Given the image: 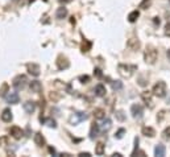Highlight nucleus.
Returning a JSON list of instances; mask_svg holds the SVG:
<instances>
[{
    "label": "nucleus",
    "mask_w": 170,
    "mask_h": 157,
    "mask_svg": "<svg viewBox=\"0 0 170 157\" xmlns=\"http://www.w3.org/2000/svg\"><path fill=\"white\" fill-rule=\"evenodd\" d=\"M71 0H61V3H70Z\"/></svg>",
    "instance_id": "nucleus-42"
},
{
    "label": "nucleus",
    "mask_w": 170,
    "mask_h": 157,
    "mask_svg": "<svg viewBox=\"0 0 170 157\" xmlns=\"http://www.w3.org/2000/svg\"><path fill=\"white\" fill-rule=\"evenodd\" d=\"M104 151H106V145L103 143H98L95 145V155L102 156V155H104Z\"/></svg>",
    "instance_id": "nucleus-20"
},
{
    "label": "nucleus",
    "mask_w": 170,
    "mask_h": 157,
    "mask_svg": "<svg viewBox=\"0 0 170 157\" xmlns=\"http://www.w3.org/2000/svg\"><path fill=\"white\" fill-rule=\"evenodd\" d=\"M91 46H92V44H91L88 40H85V41L82 42V45H81V50L83 52V53H87V52L91 50Z\"/></svg>",
    "instance_id": "nucleus-23"
},
{
    "label": "nucleus",
    "mask_w": 170,
    "mask_h": 157,
    "mask_svg": "<svg viewBox=\"0 0 170 157\" xmlns=\"http://www.w3.org/2000/svg\"><path fill=\"white\" fill-rule=\"evenodd\" d=\"M26 82H28L26 75H17V77L13 79L12 84H13V87H16L17 90H20V88H24V87H25Z\"/></svg>",
    "instance_id": "nucleus-4"
},
{
    "label": "nucleus",
    "mask_w": 170,
    "mask_h": 157,
    "mask_svg": "<svg viewBox=\"0 0 170 157\" xmlns=\"http://www.w3.org/2000/svg\"><path fill=\"white\" fill-rule=\"evenodd\" d=\"M94 92H95V95H96V96H104L107 91H106V87L103 86L102 83H99V84H96V86H95Z\"/></svg>",
    "instance_id": "nucleus-14"
},
{
    "label": "nucleus",
    "mask_w": 170,
    "mask_h": 157,
    "mask_svg": "<svg viewBox=\"0 0 170 157\" xmlns=\"http://www.w3.org/2000/svg\"><path fill=\"white\" fill-rule=\"evenodd\" d=\"M124 134H125V130H124V128H120V130L115 134V137H116V139H121L123 136H124Z\"/></svg>",
    "instance_id": "nucleus-32"
},
{
    "label": "nucleus",
    "mask_w": 170,
    "mask_h": 157,
    "mask_svg": "<svg viewBox=\"0 0 170 157\" xmlns=\"http://www.w3.org/2000/svg\"><path fill=\"white\" fill-rule=\"evenodd\" d=\"M94 118L98 120H103L106 118V111L103 110V108H96V110L94 111Z\"/></svg>",
    "instance_id": "nucleus-19"
},
{
    "label": "nucleus",
    "mask_w": 170,
    "mask_h": 157,
    "mask_svg": "<svg viewBox=\"0 0 170 157\" xmlns=\"http://www.w3.org/2000/svg\"><path fill=\"white\" fill-rule=\"evenodd\" d=\"M7 92H8V84L4 83L2 86V88H0V96H5Z\"/></svg>",
    "instance_id": "nucleus-30"
},
{
    "label": "nucleus",
    "mask_w": 170,
    "mask_h": 157,
    "mask_svg": "<svg viewBox=\"0 0 170 157\" xmlns=\"http://www.w3.org/2000/svg\"><path fill=\"white\" fill-rule=\"evenodd\" d=\"M98 134H99V126L96 123H94L90 130V139H95L98 136Z\"/></svg>",
    "instance_id": "nucleus-21"
},
{
    "label": "nucleus",
    "mask_w": 170,
    "mask_h": 157,
    "mask_svg": "<svg viewBox=\"0 0 170 157\" xmlns=\"http://www.w3.org/2000/svg\"><path fill=\"white\" fill-rule=\"evenodd\" d=\"M112 88H113V90H121V88H123V83L120 82V80H113V82H112Z\"/></svg>",
    "instance_id": "nucleus-27"
},
{
    "label": "nucleus",
    "mask_w": 170,
    "mask_h": 157,
    "mask_svg": "<svg viewBox=\"0 0 170 157\" xmlns=\"http://www.w3.org/2000/svg\"><path fill=\"white\" fill-rule=\"evenodd\" d=\"M138 16H140V12H138V11H132L128 15V21L129 23H134L138 19Z\"/></svg>",
    "instance_id": "nucleus-25"
},
{
    "label": "nucleus",
    "mask_w": 170,
    "mask_h": 157,
    "mask_svg": "<svg viewBox=\"0 0 170 157\" xmlns=\"http://www.w3.org/2000/svg\"><path fill=\"white\" fill-rule=\"evenodd\" d=\"M28 2H29V3H32V2H34V0H28Z\"/></svg>",
    "instance_id": "nucleus-44"
},
{
    "label": "nucleus",
    "mask_w": 170,
    "mask_h": 157,
    "mask_svg": "<svg viewBox=\"0 0 170 157\" xmlns=\"http://www.w3.org/2000/svg\"><path fill=\"white\" fill-rule=\"evenodd\" d=\"M5 99H7V102H8V103L16 104V103H19L20 96H19V94H17L16 91H8L7 94H5Z\"/></svg>",
    "instance_id": "nucleus-7"
},
{
    "label": "nucleus",
    "mask_w": 170,
    "mask_h": 157,
    "mask_svg": "<svg viewBox=\"0 0 170 157\" xmlns=\"http://www.w3.org/2000/svg\"><path fill=\"white\" fill-rule=\"evenodd\" d=\"M29 87H30L32 92H36V94L41 92V90H42V84H41V82H38V80H32Z\"/></svg>",
    "instance_id": "nucleus-12"
},
{
    "label": "nucleus",
    "mask_w": 170,
    "mask_h": 157,
    "mask_svg": "<svg viewBox=\"0 0 170 157\" xmlns=\"http://www.w3.org/2000/svg\"><path fill=\"white\" fill-rule=\"evenodd\" d=\"M115 115H116V119L120 120V122H124L125 120V115H124V112L123 111H116V114Z\"/></svg>",
    "instance_id": "nucleus-29"
},
{
    "label": "nucleus",
    "mask_w": 170,
    "mask_h": 157,
    "mask_svg": "<svg viewBox=\"0 0 170 157\" xmlns=\"http://www.w3.org/2000/svg\"><path fill=\"white\" fill-rule=\"evenodd\" d=\"M49 96H50V99H51V100H54V102H57V100H59V98H61L59 95H57V92H55V91H54V92L51 91Z\"/></svg>",
    "instance_id": "nucleus-33"
},
{
    "label": "nucleus",
    "mask_w": 170,
    "mask_h": 157,
    "mask_svg": "<svg viewBox=\"0 0 170 157\" xmlns=\"http://www.w3.org/2000/svg\"><path fill=\"white\" fill-rule=\"evenodd\" d=\"M169 2H170V0H169Z\"/></svg>",
    "instance_id": "nucleus-45"
},
{
    "label": "nucleus",
    "mask_w": 170,
    "mask_h": 157,
    "mask_svg": "<svg viewBox=\"0 0 170 157\" xmlns=\"http://www.w3.org/2000/svg\"><path fill=\"white\" fill-rule=\"evenodd\" d=\"M150 5V0H142V2L140 3V8H142V9H146V8H148Z\"/></svg>",
    "instance_id": "nucleus-31"
},
{
    "label": "nucleus",
    "mask_w": 170,
    "mask_h": 157,
    "mask_svg": "<svg viewBox=\"0 0 170 157\" xmlns=\"http://www.w3.org/2000/svg\"><path fill=\"white\" fill-rule=\"evenodd\" d=\"M164 137L165 139H170V127H168L166 130L164 131Z\"/></svg>",
    "instance_id": "nucleus-37"
},
{
    "label": "nucleus",
    "mask_w": 170,
    "mask_h": 157,
    "mask_svg": "<svg viewBox=\"0 0 170 157\" xmlns=\"http://www.w3.org/2000/svg\"><path fill=\"white\" fill-rule=\"evenodd\" d=\"M166 55H168V58H169V61H170V49L166 52Z\"/></svg>",
    "instance_id": "nucleus-41"
},
{
    "label": "nucleus",
    "mask_w": 170,
    "mask_h": 157,
    "mask_svg": "<svg viewBox=\"0 0 170 157\" xmlns=\"http://www.w3.org/2000/svg\"><path fill=\"white\" fill-rule=\"evenodd\" d=\"M141 98L142 100L145 102L146 106H149V108H153V100H152V92L149 91H144L141 94Z\"/></svg>",
    "instance_id": "nucleus-8"
},
{
    "label": "nucleus",
    "mask_w": 170,
    "mask_h": 157,
    "mask_svg": "<svg viewBox=\"0 0 170 157\" xmlns=\"http://www.w3.org/2000/svg\"><path fill=\"white\" fill-rule=\"evenodd\" d=\"M79 156H86V157H90L91 155H90V153H87V152H86V153H83V152H82V153H79Z\"/></svg>",
    "instance_id": "nucleus-40"
},
{
    "label": "nucleus",
    "mask_w": 170,
    "mask_h": 157,
    "mask_svg": "<svg viewBox=\"0 0 170 157\" xmlns=\"http://www.w3.org/2000/svg\"><path fill=\"white\" fill-rule=\"evenodd\" d=\"M165 36L170 37V24H169V23L165 25Z\"/></svg>",
    "instance_id": "nucleus-36"
},
{
    "label": "nucleus",
    "mask_w": 170,
    "mask_h": 157,
    "mask_svg": "<svg viewBox=\"0 0 170 157\" xmlns=\"http://www.w3.org/2000/svg\"><path fill=\"white\" fill-rule=\"evenodd\" d=\"M9 134H11V136L13 139H16V140H19V139H21L23 137V130L20 127H12L11 130H9Z\"/></svg>",
    "instance_id": "nucleus-10"
},
{
    "label": "nucleus",
    "mask_w": 170,
    "mask_h": 157,
    "mask_svg": "<svg viewBox=\"0 0 170 157\" xmlns=\"http://www.w3.org/2000/svg\"><path fill=\"white\" fill-rule=\"evenodd\" d=\"M153 95L158 96V98H164L165 94H166V83L162 82V80H160V82H157L156 84H154L153 87Z\"/></svg>",
    "instance_id": "nucleus-3"
},
{
    "label": "nucleus",
    "mask_w": 170,
    "mask_h": 157,
    "mask_svg": "<svg viewBox=\"0 0 170 157\" xmlns=\"http://www.w3.org/2000/svg\"><path fill=\"white\" fill-rule=\"evenodd\" d=\"M66 16H67V8H65V7H59L57 9V12H55V17L59 19V20L65 19Z\"/></svg>",
    "instance_id": "nucleus-17"
},
{
    "label": "nucleus",
    "mask_w": 170,
    "mask_h": 157,
    "mask_svg": "<svg viewBox=\"0 0 170 157\" xmlns=\"http://www.w3.org/2000/svg\"><path fill=\"white\" fill-rule=\"evenodd\" d=\"M69 66H70L69 59H67L65 55H58V58H57V67L58 69L59 70H65Z\"/></svg>",
    "instance_id": "nucleus-6"
},
{
    "label": "nucleus",
    "mask_w": 170,
    "mask_h": 157,
    "mask_svg": "<svg viewBox=\"0 0 170 157\" xmlns=\"http://www.w3.org/2000/svg\"><path fill=\"white\" fill-rule=\"evenodd\" d=\"M49 152H50L51 155H55V149H54L53 147H49Z\"/></svg>",
    "instance_id": "nucleus-39"
},
{
    "label": "nucleus",
    "mask_w": 170,
    "mask_h": 157,
    "mask_svg": "<svg viewBox=\"0 0 170 157\" xmlns=\"http://www.w3.org/2000/svg\"><path fill=\"white\" fill-rule=\"evenodd\" d=\"M103 120H104V119H103ZM111 126H112V122H111L109 119H106L104 122H103V124H102V130L108 131L109 128H111Z\"/></svg>",
    "instance_id": "nucleus-26"
},
{
    "label": "nucleus",
    "mask_w": 170,
    "mask_h": 157,
    "mask_svg": "<svg viewBox=\"0 0 170 157\" xmlns=\"http://www.w3.org/2000/svg\"><path fill=\"white\" fill-rule=\"evenodd\" d=\"M0 145H3V147L8 145V137H7V136H3V137H0Z\"/></svg>",
    "instance_id": "nucleus-34"
},
{
    "label": "nucleus",
    "mask_w": 170,
    "mask_h": 157,
    "mask_svg": "<svg viewBox=\"0 0 170 157\" xmlns=\"http://www.w3.org/2000/svg\"><path fill=\"white\" fill-rule=\"evenodd\" d=\"M87 118H88V115L85 114V112H77V114H74V116L71 118V123L77 124L79 122H83V120H86Z\"/></svg>",
    "instance_id": "nucleus-9"
},
{
    "label": "nucleus",
    "mask_w": 170,
    "mask_h": 157,
    "mask_svg": "<svg viewBox=\"0 0 170 157\" xmlns=\"http://www.w3.org/2000/svg\"><path fill=\"white\" fill-rule=\"evenodd\" d=\"M34 110H36V103L34 102L28 100V102L24 103V111H25L26 114H33Z\"/></svg>",
    "instance_id": "nucleus-13"
},
{
    "label": "nucleus",
    "mask_w": 170,
    "mask_h": 157,
    "mask_svg": "<svg viewBox=\"0 0 170 157\" xmlns=\"http://www.w3.org/2000/svg\"><path fill=\"white\" fill-rule=\"evenodd\" d=\"M142 135L153 137V136H156V131H154V128H152V127H144L142 128Z\"/></svg>",
    "instance_id": "nucleus-22"
},
{
    "label": "nucleus",
    "mask_w": 170,
    "mask_h": 157,
    "mask_svg": "<svg viewBox=\"0 0 170 157\" xmlns=\"http://www.w3.org/2000/svg\"><path fill=\"white\" fill-rule=\"evenodd\" d=\"M95 75L100 78V77H102V70H100V69H95Z\"/></svg>",
    "instance_id": "nucleus-38"
},
{
    "label": "nucleus",
    "mask_w": 170,
    "mask_h": 157,
    "mask_svg": "<svg viewBox=\"0 0 170 157\" xmlns=\"http://www.w3.org/2000/svg\"><path fill=\"white\" fill-rule=\"evenodd\" d=\"M157 57H158V52L154 46H148L144 52V59L146 63L149 65H153L154 62L157 61Z\"/></svg>",
    "instance_id": "nucleus-1"
},
{
    "label": "nucleus",
    "mask_w": 170,
    "mask_h": 157,
    "mask_svg": "<svg viewBox=\"0 0 170 157\" xmlns=\"http://www.w3.org/2000/svg\"><path fill=\"white\" fill-rule=\"evenodd\" d=\"M40 66L37 65V63H29L28 65V73L32 74V75H34V77H38L40 75Z\"/></svg>",
    "instance_id": "nucleus-11"
},
{
    "label": "nucleus",
    "mask_w": 170,
    "mask_h": 157,
    "mask_svg": "<svg viewBox=\"0 0 170 157\" xmlns=\"http://www.w3.org/2000/svg\"><path fill=\"white\" fill-rule=\"evenodd\" d=\"M79 80H81L82 83H87L90 80V77L88 75H82V77H79Z\"/></svg>",
    "instance_id": "nucleus-35"
},
{
    "label": "nucleus",
    "mask_w": 170,
    "mask_h": 157,
    "mask_svg": "<svg viewBox=\"0 0 170 157\" xmlns=\"http://www.w3.org/2000/svg\"><path fill=\"white\" fill-rule=\"evenodd\" d=\"M113 156H115V157H121L120 153H113Z\"/></svg>",
    "instance_id": "nucleus-43"
},
{
    "label": "nucleus",
    "mask_w": 170,
    "mask_h": 157,
    "mask_svg": "<svg viewBox=\"0 0 170 157\" xmlns=\"http://www.w3.org/2000/svg\"><path fill=\"white\" fill-rule=\"evenodd\" d=\"M2 120H3V122H5V123H8V122H11V120H12V112H11L9 108L3 110V112H2Z\"/></svg>",
    "instance_id": "nucleus-16"
},
{
    "label": "nucleus",
    "mask_w": 170,
    "mask_h": 157,
    "mask_svg": "<svg viewBox=\"0 0 170 157\" xmlns=\"http://www.w3.org/2000/svg\"><path fill=\"white\" fill-rule=\"evenodd\" d=\"M165 153H166V149H165V147L162 145V144H158V145H156V148H154V156L164 157Z\"/></svg>",
    "instance_id": "nucleus-15"
},
{
    "label": "nucleus",
    "mask_w": 170,
    "mask_h": 157,
    "mask_svg": "<svg viewBox=\"0 0 170 157\" xmlns=\"http://www.w3.org/2000/svg\"><path fill=\"white\" fill-rule=\"evenodd\" d=\"M127 45H128V48H129V49H132V50L140 49V41H138V40H136V38H130Z\"/></svg>",
    "instance_id": "nucleus-18"
},
{
    "label": "nucleus",
    "mask_w": 170,
    "mask_h": 157,
    "mask_svg": "<svg viewBox=\"0 0 170 157\" xmlns=\"http://www.w3.org/2000/svg\"><path fill=\"white\" fill-rule=\"evenodd\" d=\"M119 70V74L121 75V77H127L129 78L130 75L133 74V71L136 70V66H129V65H124V63H120L117 67Z\"/></svg>",
    "instance_id": "nucleus-2"
},
{
    "label": "nucleus",
    "mask_w": 170,
    "mask_h": 157,
    "mask_svg": "<svg viewBox=\"0 0 170 157\" xmlns=\"http://www.w3.org/2000/svg\"><path fill=\"white\" fill-rule=\"evenodd\" d=\"M130 114H132L133 118L140 119L142 116V114H144V108H142L141 104L134 103V104H132V107H130Z\"/></svg>",
    "instance_id": "nucleus-5"
},
{
    "label": "nucleus",
    "mask_w": 170,
    "mask_h": 157,
    "mask_svg": "<svg viewBox=\"0 0 170 157\" xmlns=\"http://www.w3.org/2000/svg\"><path fill=\"white\" fill-rule=\"evenodd\" d=\"M34 143H36V145L42 147L43 144H45V139H43V136L41 134H36L34 135Z\"/></svg>",
    "instance_id": "nucleus-24"
},
{
    "label": "nucleus",
    "mask_w": 170,
    "mask_h": 157,
    "mask_svg": "<svg viewBox=\"0 0 170 157\" xmlns=\"http://www.w3.org/2000/svg\"><path fill=\"white\" fill-rule=\"evenodd\" d=\"M45 123H46V126L50 127V128H55V127H57V123H55L54 119H46Z\"/></svg>",
    "instance_id": "nucleus-28"
}]
</instances>
